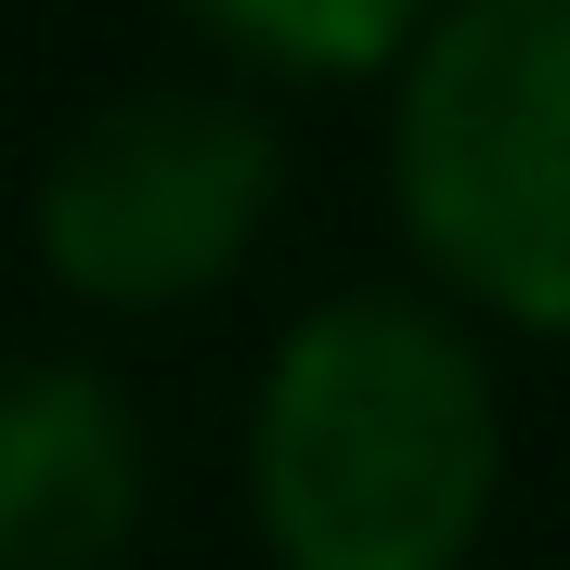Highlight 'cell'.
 Returning <instances> with one entry per match:
<instances>
[{
	"label": "cell",
	"instance_id": "cell-1",
	"mask_svg": "<svg viewBox=\"0 0 570 570\" xmlns=\"http://www.w3.org/2000/svg\"><path fill=\"white\" fill-rule=\"evenodd\" d=\"M505 505V390L428 285H337L247 402V519L273 570H466Z\"/></svg>",
	"mask_w": 570,
	"mask_h": 570
},
{
	"label": "cell",
	"instance_id": "cell-2",
	"mask_svg": "<svg viewBox=\"0 0 570 570\" xmlns=\"http://www.w3.org/2000/svg\"><path fill=\"white\" fill-rule=\"evenodd\" d=\"M390 208L428 298L570 337V0H441L390 78Z\"/></svg>",
	"mask_w": 570,
	"mask_h": 570
},
{
	"label": "cell",
	"instance_id": "cell-3",
	"mask_svg": "<svg viewBox=\"0 0 570 570\" xmlns=\"http://www.w3.org/2000/svg\"><path fill=\"white\" fill-rule=\"evenodd\" d=\"M285 208V130L247 78H130L27 181V247L78 312H195Z\"/></svg>",
	"mask_w": 570,
	"mask_h": 570
},
{
	"label": "cell",
	"instance_id": "cell-4",
	"mask_svg": "<svg viewBox=\"0 0 570 570\" xmlns=\"http://www.w3.org/2000/svg\"><path fill=\"white\" fill-rule=\"evenodd\" d=\"M156 505L142 402L105 363H0V570H117Z\"/></svg>",
	"mask_w": 570,
	"mask_h": 570
},
{
	"label": "cell",
	"instance_id": "cell-5",
	"mask_svg": "<svg viewBox=\"0 0 570 570\" xmlns=\"http://www.w3.org/2000/svg\"><path fill=\"white\" fill-rule=\"evenodd\" d=\"M169 13L208 39L220 66L337 91V78H402V52L428 39L441 0H169Z\"/></svg>",
	"mask_w": 570,
	"mask_h": 570
}]
</instances>
